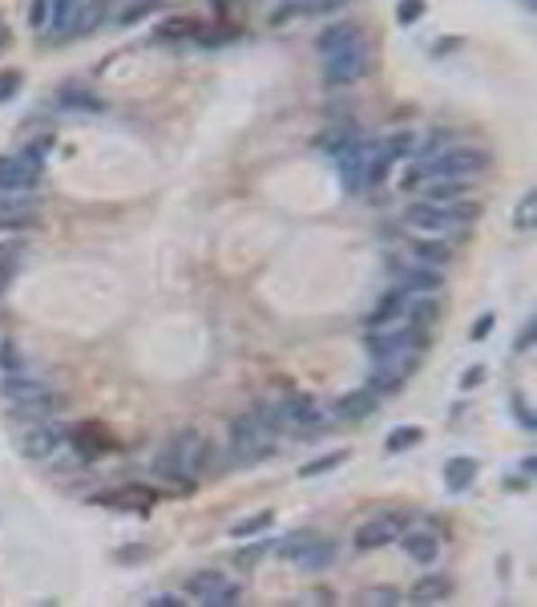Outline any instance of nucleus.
Segmentation results:
<instances>
[{"instance_id": "36", "label": "nucleus", "mask_w": 537, "mask_h": 607, "mask_svg": "<svg viewBox=\"0 0 537 607\" xmlns=\"http://www.w3.org/2000/svg\"><path fill=\"white\" fill-rule=\"evenodd\" d=\"M493 332V316H481V320H477V328H473V340H485Z\"/></svg>"}, {"instance_id": "31", "label": "nucleus", "mask_w": 537, "mask_h": 607, "mask_svg": "<svg viewBox=\"0 0 537 607\" xmlns=\"http://www.w3.org/2000/svg\"><path fill=\"white\" fill-rule=\"evenodd\" d=\"M424 16V0H400L396 5V21L400 24H413V21H421Z\"/></svg>"}, {"instance_id": "4", "label": "nucleus", "mask_w": 537, "mask_h": 607, "mask_svg": "<svg viewBox=\"0 0 537 607\" xmlns=\"http://www.w3.org/2000/svg\"><path fill=\"white\" fill-rule=\"evenodd\" d=\"M364 345H368V353H372V361H392V356H421V353H424V328H413V324L372 328Z\"/></svg>"}, {"instance_id": "29", "label": "nucleus", "mask_w": 537, "mask_h": 607, "mask_svg": "<svg viewBox=\"0 0 537 607\" xmlns=\"http://www.w3.org/2000/svg\"><path fill=\"white\" fill-rule=\"evenodd\" d=\"M267 527H271V514H255V519H247V522H234L231 535L247 538V535H259V530H267Z\"/></svg>"}, {"instance_id": "40", "label": "nucleus", "mask_w": 537, "mask_h": 607, "mask_svg": "<svg viewBox=\"0 0 537 607\" xmlns=\"http://www.w3.org/2000/svg\"><path fill=\"white\" fill-rule=\"evenodd\" d=\"M154 607H178L182 600H174V595H154V600H150Z\"/></svg>"}, {"instance_id": "17", "label": "nucleus", "mask_w": 537, "mask_h": 607, "mask_svg": "<svg viewBox=\"0 0 537 607\" xmlns=\"http://www.w3.org/2000/svg\"><path fill=\"white\" fill-rule=\"evenodd\" d=\"M376 405H380V393H372V389H356V393H348V397L335 401V418H340V421H368L376 413Z\"/></svg>"}, {"instance_id": "34", "label": "nucleus", "mask_w": 537, "mask_h": 607, "mask_svg": "<svg viewBox=\"0 0 537 607\" xmlns=\"http://www.w3.org/2000/svg\"><path fill=\"white\" fill-rule=\"evenodd\" d=\"M109 502H114V506H150L154 498H150V494H133V490H130V494H109Z\"/></svg>"}, {"instance_id": "3", "label": "nucleus", "mask_w": 537, "mask_h": 607, "mask_svg": "<svg viewBox=\"0 0 537 607\" xmlns=\"http://www.w3.org/2000/svg\"><path fill=\"white\" fill-rule=\"evenodd\" d=\"M469 219V207H444V203H429V198H421V203H408L405 207V223L413 231H421V235H457L460 227H465Z\"/></svg>"}, {"instance_id": "22", "label": "nucleus", "mask_w": 537, "mask_h": 607, "mask_svg": "<svg viewBox=\"0 0 537 607\" xmlns=\"http://www.w3.org/2000/svg\"><path fill=\"white\" fill-rule=\"evenodd\" d=\"M465 195H469V187L460 179H432L429 187H424V198H429V203H444V207L460 203Z\"/></svg>"}, {"instance_id": "27", "label": "nucleus", "mask_w": 537, "mask_h": 607, "mask_svg": "<svg viewBox=\"0 0 537 607\" xmlns=\"http://www.w3.org/2000/svg\"><path fill=\"white\" fill-rule=\"evenodd\" d=\"M16 271H21V252H13V247H8V252H0V296L8 292V284H13Z\"/></svg>"}, {"instance_id": "9", "label": "nucleus", "mask_w": 537, "mask_h": 607, "mask_svg": "<svg viewBox=\"0 0 537 607\" xmlns=\"http://www.w3.org/2000/svg\"><path fill=\"white\" fill-rule=\"evenodd\" d=\"M41 146L16 158H0V190H32L41 182Z\"/></svg>"}, {"instance_id": "7", "label": "nucleus", "mask_w": 537, "mask_h": 607, "mask_svg": "<svg viewBox=\"0 0 537 607\" xmlns=\"http://www.w3.org/2000/svg\"><path fill=\"white\" fill-rule=\"evenodd\" d=\"M368 49H364V41L360 45H348V49H340V53H327V61H323V81L327 86H351V81H360L368 73Z\"/></svg>"}, {"instance_id": "14", "label": "nucleus", "mask_w": 537, "mask_h": 607, "mask_svg": "<svg viewBox=\"0 0 537 607\" xmlns=\"http://www.w3.org/2000/svg\"><path fill=\"white\" fill-rule=\"evenodd\" d=\"M392 271H396V292L405 296H436L441 292V276H436V268H424V263H392Z\"/></svg>"}, {"instance_id": "1", "label": "nucleus", "mask_w": 537, "mask_h": 607, "mask_svg": "<svg viewBox=\"0 0 537 607\" xmlns=\"http://www.w3.org/2000/svg\"><path fill=\"white\" fill-rule=\"evenodd\" d=\"M206 454H211V446L203 442V434L182 429V434H174L170 442L158 450L154 470L162 474V478H170L178 490H195V478H198V470L206 465Z\"/></svg>"}, {"instance_id": "19", "label": "nucleus", "mask_w": 537, "mask_h": 607, "mask_svg": "<svg viewBox=\"0 0 537 607\" xmlns=\"http://www.w3.org/2000/svg\"><path fill=\"white\" fill-rule=\"evenodd\" d=\"M400 543H405L408 559H416V563H432L436 555H441V538H436L432 530H405Z\"/></svg>"}, {"instance_id": "13", "label": "nucleus", "mask_w": 537, "mask_h": 607, "mask_svg": "<svg viewBox=\"0 0 537 607\" xmlns=\"http://www.w3.org/2000/svg\"><path fill=\"white\" fill-rule=\"evenodd\" d=\"M187 592L195 595V600H203V603H234L242 595L239 584H231L223 571H198V575H190Z\"/></svg>"}, {"instance_id": "39", "label": "nucleus", "mask_w": 537, "mask_h": 607, "mask_svg": "<svg viewBox=\"0 0 537 607\" xmlns=\"http://www.w3.org/2000/svg\"><path fill=\"white\" fill-rule=\"evenodd\" d=\"M533 332H537V324L530 320V324H525V332H522V340H517V348H522V353H525V348L533 345Z\"/></svg>"}, {"instance_id": "18", "label": "nucleus", "mask_w": 537, "mask_h": 607, "mask_svg": "<svg viewBox=\"0 0 537 607\" xmlns=\"http://www.w3.org/2000/svg\"><path fill=\"white\" fill-rule=\"evenodd\" d=\"M45 381H37V377H24V372H8L5 381H0V397H5L8 405H16V401H29V397H37V393H45Z\"/></svg>"}, {"instance_id": "23", "label": "nucleus", "mask_w": 537, "mask_h": 607, "mask_svg": "<svg viewBox=\"0 0 537 607\" xmlns=\"http://www.w3.org/2000/svg\"><path fill=\"white\" fill-rule=\"evenodd\" d=\"M444 482H449V490H469L477 482V462L473 457H449L444 462Z\"/></svg>"}, {"instance_id": "8", "label": "nucleus", "mask_w": 537, "mask_h": 607, "mask_svg": "<svg viewBox=\"0 0 537 607\" xmlns=\"http://www.w3.org/2000/svg\"><path fill=\"white\" fill-rule=\"evenodd\" d=\"M408 530V514H376L356 530V551H380Z\"/></svg>"}, {"instance_id": "35", "label": "nucleus", "mask_w": 537, "mask_h": 607, "mask_svg": "<svg viewBox=\"0 0 537 607\" xmlns=\"http://www.w3.org/2000/svg\"><path fill=\"white\" fill-rule=\"evenodd\" d=\"M360 603H368V607H376V603H400V595L396 592H364V595H360Z\"/></svg>"}, {"instance_id": "21", "label": "nucleus", "mask_w": 537, "mask_h": 607, "mask_svg": "<svg viewBox=\"0 0 537 607\" xmlns=\"http://www.w3.org/2000/svg\"><path fill=\"white\" fill-rule=\"evenodd\" d=\"M332 559H335V551H332V543H323V538H307L304 551H296V563L304 571H323Z\"/></svg>"}, {"instance_id": "25", "label": "nucleus", "mask_w": 537, "mask_h": 607, "mask_svg": "<svg viewBox=\"0 0 537 607\" xmlns=\"http://www.w3.org/2000/svg\"><path fill=\"white\" fill-rule=\"evenodd\" d=\"M348 45H360V29L356 24H332L327 32H320V53H340Z\"/></svg>"}, {"instance_id": "26", "label": "nucleus", "mask_w": 537, "mask_h": 607, "mask_svg": "<svg viewBox=\"0 0 537 607\" xmlns=\"http://www.w3.org/2000/svg\"><path fill=\"white\" fill-rule=\"evenodd\" d=\"M421 437H424V434H421L416 426H400V429H392V434H388L384 450H388V454H400V450H408V446H416Z\"/></svg>"}, {"instance_id": "6", "label": "nucleus", "mask_w": 537, "mask_h": 607, "mask_svg": "<svg viewBox=\"0 0 537 607\" xmlns=\"http://www.w3.org/2000/svg\"><path fill=\"white\" fill-rule=\"evenodd\" d=\"M65 446H69V434H65V426L57 418L32 421V426L21 429V454L32 457V462H53Z\"/></svg>"}, {"instance_id": "33", "label": "nucleus", "mask_w": 537, "mask_h": 607, "mask_svg": "<svg viewBox=\"0 0 537 607\" xmlns=\"http://www.w3.org/2000/svg\"><path fill=\"white\" fill-rule=\"evenodd\" d=\"M21 94V73H0V102Z\"/></svg>"}, {"instance_id": "12", "label": "nucleus", "mask_w": 537, "mask_h": 607, "mask_svg": "<svg viewBox=\"0 0 537 607\" xmlns=\"http://www.w3.org/2000/svg\"><path fill=\"white\" fill-rule=\"evenodd\" d=\"M65 409H69V401H65L61 393H53V389H45V393L29 397V401L8 405V413H13V421H16V426H32V421H49V418H57V413H65Z\"/></svg>"}, {"instance_id": "10", "label": "nucleus", "mask_w": 537, "mask_h": 607, "mask_svg": "<svg viewBox=\"0 0 537 607\" xmlns=\"http://www.w3.org/2000/svg\"><path fill=\"white\" fill-rule=\"evenodd\" d=\"M37 219H41V207L29 190H5L0 195V231L37 227Z\"/></svg>"}, {"instance_id": "16", "label": "nucleus", "mask_w": 537, "mask_h": 607, "mask_svg": "<svg viewBox=\"0 0 537 607\" xmlns=\"http://www.w3.org/2000/svg\"><path fill=\"white\" fill-rule=\"evenodd\" d=\"M368 158H372V146H348V151L340 154V179L348 190H360L368 182Z\"/></svg>"}, {"instance_id": "30", "label": "nucleus", "mask_w": 537, "mask_h": 607, "mask_svg": "<svg viewBox=\"0 0 537 607\" xmlns=\"http://www.w3.org/2000/svg\"><path fill=\"white\" fill-rule=\"evenodd\" d=\"M343 462V450H335V454H327V457H320V462H307V465H299V474L304 478H315V474H327L332 465H340Z\"/></svg>"}, {"instance_id": "32", "label": "nucleus", "mask_w": 537, "mask_h": 607, "mask_svg": "<svg viewBox=\"0 0 537 607\" xmlns=\"http://www.w3.org/2000/svg\"><path fill=\"white\" fill-rule=\"evenodd\" d=\"M21 356H16V345L13 340H0V369L5 372H21Z\"/></svg>"}, {"instance_id": "11", "label": "nucleus", "mask_w": 537, "mask_h": 607, "mask_svg": "<svg viewBox=\"0 0 537 607\" xmlns=\"http://www.w3.org/2000/svg\"><path fill=\"white\" fill-rule=\"evenodd\" d=\"M283 429H291V434L307 437V434H320V405L312 401L307 393H287L283 397Z\"/></svg>"}, {"instance_id": "5", "label": "nucleus", "mask_w": 537, "mask_h": 607, "mask_svg": "<svg viewBox=\"0 0 537 607\" xmlns=\"http://www.w3.org/2000/svg\"><path fill=\"white\" fill-rule=\"evenodd\" d=\"M275 446V434L255 418V413H242L239 421L231 426V450L239 462H263Z\"/></svg>"}, {"instance_id": "15", "label": "nucleus", "mask_w": 537, "mask_h": 607, "mask_svg": "<svg viewBox=\"0 0 537 607\" xmlns=\"http://www.w3.org/2000/svg\"><path fill=\"white\" fill-rule=\"evenodd\" d=\"M405 247H408V255H413V263H424V268H444V263L452 260V247L436 235H408Z\"/></svg>"}, {"instance_id": "2", "label": "nucleus", "mask_w": 537, "mask_h": 607, "mask_svg": "<svg viewBox=\"0 0 537 607\" xmlns=\"http://www.w3.org/2000/svg\"><path fill=\"white\" fill-rule=\"evenodd\" d=\"M489 151H481V146H444L441 154H429L421 166H416V174H429V179H477V174L489 170Z\"/></svg>"}, {"instance_id": "28", "label": "nucleus", "mask_w": 537, "mask_h": 607, "mask_svg": "<svg viewBox=\"0 0 537 607\" xmlns=\"http://www.w3.org/2000/svg\"><path fill=\"white\" fill-rule=\"evenodd\" d=\"M533 219H537V190H530V195L522 198V207H517V231H533Z\"/></svg>"}, {"instance_id": "41", "label": "nucleus", "mask_w": 537, "mask_h": 607, "mask_svg": "<svg viewBox=\"0 0 537 607\" xmlns=\"http://www.w3.org/2000/svg\"><path fill=\"white\" fill-rule=\"evenodd\" d=\"M315 8H327V5H343V0H312Z\"/></svg>"}, {"instance_id": "37", "label": "nucleus", "mask_w": 537, "mask_h": 607, "mask_svg": "<svg viewBox=\"0 0 537 607\" xmlns=\"http://www.w3.org/2000/svg\"><path fill=\"white\" fill-rule=\"evenodd\" d=\"M45 16H49V0H37V5H32V24H45Z\"/></svg>"}, {"instance_id": "20", "label": "nucleus", "mask_w": 537, "mask_h": 607, "mask_svg": "<svg viewBox=\"0 0 537 607\" xmlns=\"http://www.w3.org/2000/svg\"><path fill=\"white\" fill-rule=\"evenodd\" d=\"M102 16H105V0H81L77 13H73V21H69V32L86 37V32H94L97 24H102Z\"/></svg>"}, {"instance_id": "38", "label": "nucleus", "mask_w": 537, "mask_h": 607, "mask_svg": "<svg viewBox=\"0 0 537 607\" xmlns=\"http://www.w3.org/2000/svg\"><path fill=\"white\" fill-rule=\"evenodd\" d=\"M481 381H485V369H469L465 381H460V389H473V385H481Z\"/></svg>"}, {"instance_id": "24", "label": "nucleus", "mask_w": 537, "mask_h": 607, "mask_svg": "<svg viewBox=\"0 0 537 607\" xmlns=\"http://www.w3.org/2000/svg\"><path fill=\"white\" fill-rule=\"evenodd\" d=\"M452 595V579L449 575H424L421 584L413 587V600L416 603H441Z\"/></svg>"}]
</instances>
